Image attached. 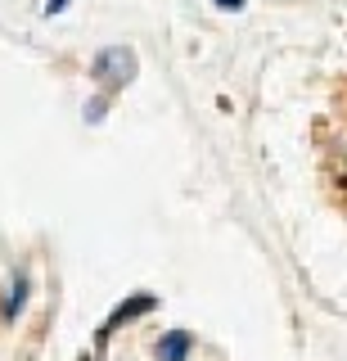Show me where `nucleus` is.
<instances>
[{"mask_svg":"<svg viewBox=\"0 0 347 361\" xmlns=\"http://www.w3.org/2000/svg\"><path fill=\"white\" fill-rule=\"evenodd\" d=\"M91 77L104 86V95H118L122 86L136 77V50L131 45H108L91 59Z\"/></svg>","mask_w":347,"mask_h":361,"instance_id":"nucleus-1","label":"nucleus"},{"mask_svg":"<svg viewBox=\"0 0 347 361\" xmlns=\"http://www.w3.org/2000/svg\"><path fill=\"white\" fill-rule=\"evenodd\" d=\"M212 5H217V9H226V14H239V9H244V0H212Z\"/></svg>","mask_w":347,"mask_h":361,"instance_id":"nucleus-6","label":"nucleus"},{"mask_svg":"<svg viewBox=\"0 0 347 361\" xmlns=\"http://www.w3.org/2000/svg\"><path fill=\"white\" fill-rule=\"evenodd\" d=\"M194 357V334L189 330H167L153 343V361H189Z\"/></svg>","mask_w":347,"mask_h":361,"instance_id":"nucleus-4","label":"nucleus"},{"mask_svg":"<svg viewBox=\"0 0 347 361\" xmlns=\"http://www.w3.org/2000/svg\"><path fill=\"white\" fill-rule=\"evenodd\" d=\"M153 307H158V298H153V293H131V298H122L118 307H113V316L99 325V343H104V338L113 334V330H122V325L140 321V316H144V312H153Z\"/></svg>","mask_w":347,"mask_h":361,"instance_id":"nucleus-3","label":"nucleus"},{"mask_svg":"<svg viewBox=\"0 0 347 361\" xmlns=\"http://www.w3.org/2000/svg\"><path fill=\"white\" fill-rule=\"evenodd\" d=\"M27 302H32V276H27V267H18L14 276H9L5 293H0V321L14 325L18 316L27 312Z\"/></svg>","mask_w":347,"mask_h":361,"instance_id":"nucleus-2","label":"nucleus"},{"mask_svg":"<svg viewBox=\"0 0 347 361\" xmlns=\"http://www.w3.org/2000/svg\"><path fill=\"white\" fill-rule=\"evenodd\" d=\"M72 0H46V18H54V14H63V9H68Z\"/></svg>","mask_w":347,"mask_h":361,"instance_id":"nucleus-5","label":"nucleus"}]
</instances>
